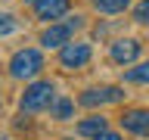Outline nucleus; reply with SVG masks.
<instances>
[{"mask_svg": "<svg viewBox=\"0 0 149 140\" xmlns=\"http://www.w3.org/2000/svg\"><path fill=\"white\" fill-rule=\"evenodd\" d=\"M121 90L118 87H102V90H87L81 93V106H102V103H118Z\"/></svg>", "mask_w": 149, "mask_h": 140, "instance_id": "obj_6", "label": "nucleus"}, {"mask_svg": "<svg viewBox=\"0 0 149 140\" xmlns=\"http://www.w3.org/2000/svg\"><path fill=\"white\" fill-rule=\"evenodd\" d=\"M59 62L65 69H81V65L90 62V44H68L62 47V53H59Z\"/></svg>", "mask_w": 149, "mask_h": 140, "instance_id": "obj_4", "label": "nucleus"}, {"mask_svg": "<svg viewBox=\"0 0 149 140\" xmlns=\"http://www.w3.org/2000/svg\"><path fill=\"white\" fill-rule=\"evenodd\" d=\"M37 16L40 19H59L68 13V0H37Z\"/></svg>", "mask_w": 149, "mask_h": 140, "instance_id": "obj_8", "label": "nucleus"}, {"mask_svg": "<svg viewBox=\"0 0 149 140\" xmlns=\"http://www.w3.org/2000/svg\"><path fill=\"white\" fill-rule=\"evenodd\" d=\"M124 81H130V84H146L149 81V62H140L137 69H127V72H124Z\"/></svg>", "mask_w": 149, "mask_h": 140, "instance_id": "obj_10", "label": "nucleus"}, {"mask_svg": "<svg viewBox=\"0 0 149 140\" xmlns=\"http://www.w3.org/2000/svg\"><path fill=\"white\" fill-rule=\"evenodd\" d=\"M25 3H37V0H25Z\"/></svg>", "mask_w": 149, "mask_h": 140, "instance_id": "obj_16", "label": "nucleus"}, {"mask_svg": "<svg viewBox=\"0 0 149 140\" xmlns=\"http://www.w3.org/2000/svg\"><path fill=\"white\" fill-rule=\"evenodd\" d=\"M121 128L130 134H149V109H134L121 115Z\"/></svg>", "mask_w": 149, "mask_h": 140, "instance_id": "obj_5", "label": "nucleus"}, {"mask_svg": "<svg viewBox=\"0 0 149 140\" xmlns=\"http://www.w3.org/2000/svg\"><path fill=\"white\" fill-rule=\"evenodd\" d=\"M93 3H96V9H100V13H121L130 0H93Z\"/></svg>", "mask_w": 149, "mask_h": 140, "instance_id": "obj_11", "label": "nucleus"}, {"mask_svg": "<svg viewBox=\"0 0 149 140\" xmlns=\"http://www.w3.org/2000/svg\"><path fill=\"white\" fill-rule=\"evenodd\" d=\"M93 140H121V137H118V134H109V131H100Z\"/></svg>", "mask_w": 149, "mask_h": 140, "instance_id": "obj_15", "label": "nucleus"}, {"mask_svg": "<svg viewBox=\"0 0 149 140\" xmlns=\"http://www.w3.org/2000/svg\"><path fill=\"white\" fill-rule=\"evenodd\" d=\"M72 28H81V16H74L68 25H50L44 34H40V44L44 47H65L72 41Z\"/></svg>", "mask_w": 149, "mask_h": 140, "instance_id": "obj_3", "label": "nucleus"}, {"mask_svg": "<svg viewBox=\"0 0 149 140\" xmlns=\"http://www.w3.org/2000/svg\"><path fill=\"white\" fill-rule=\"evenodd\" d=\"M140 56V44L137 41H115V44H112V59H115V62H134V59H137Z\"/></svg>", "mask_w": 149, "mask_h": 140, "instance_id": "obj_7", "label": "nucleus"}, {"mask_svg": "<svg viewBox=\"0 0 149 140\" xmlns=\"http://www.w3.org/2000/svg\"><path fill=\"white\" fill-rule=\"evenodd\" d=\"M44 69V59H40V53L37 50H19L13 59H9V75L13 78H34L37 72Z\"/></svg>", "mask_w": 149, "mask_h": 140, "instance_id": "obj_1", "label": "nucleus"}, {"mask_svg": "<svg viewBox=\"0 0 149 140\" xmlns=\"http://www.w3.org/2000/svg\"><path fill=\"white\" fill-rule=\"evenodd\" d=\"M53 115L56 118H68V115H72V100H65V97L56 100L53 97Z\"/></svg>", "mask_w": 149, "mask_h": 140, "instance_id": "obj_12", "label": "nucleus"}, {"mask_svg": "<svg viewBox=\"0 0 149 140\" xmlns=\"http://www.w3.org/2000/svg\"><path fill=\"white\" fill-rule=\"evenodd\" d=\"M13 31V16H0V34H9Z\"/></svg>", "mask_w": 149, "mask_h": 140, "instance_id": "obj_14", "label": "nucleus"}, {"mask_svg": "<svg viewBox=\"0 0 149 140\" xmlns=\"http://www.w3.org/2000/svg\"><path fill=\"white\" fill-rule=\"evenodd\" d=\"M53 97H56L53 84H50V81H37V84H31V87L25 90L22 109H25V112H40V109H47V106L53 103Z\"/></svg>", "mask_w": 149, "mask_h": 140, "instance_id": "obj_2", "label": "nucleus"}, {"mask_svg": "<svg viewBox=\"0 0 149 140\" xmlns=\"http://www.w3.org/2000/svg\"><path fill=\"white\" fill-rule=\"evenodd\" d=\"M134 19H137V22H149V0H140V3H137Z\"/></svg>", "mask_w": 149, "mask_h": 140, "instance_id": "obj_13", "label": "nucleus"}, {"mask_svg": "<svg viewBox=\"0 0 149 140\" xmlns=\"http://www.w3.org/2000/svg\"><path fill=\"white\" fill-rule=\"evenodd\" d=\"M0 140H6V137H0Z\"/></svg>", "mask_w": 149, "mask_h": 140, "instance_id": "obj_17", "label": "nucleus"}, {"mask_svg": "<svg viewBox=\"0 0 149 140\" xmlns=\"http://www.w3.org/2000/svg\"><path fill=\"white\" fill-rule=\"evenodd\" d=\"M100 131H106V118H102V115H93V118H84L81 125H78V134H81V137H96Z\"/></svg>", "mask_w": 149, "mask_h": 140, "instance_id": "obj_9", "label": "nucleus"}]
</instances>
